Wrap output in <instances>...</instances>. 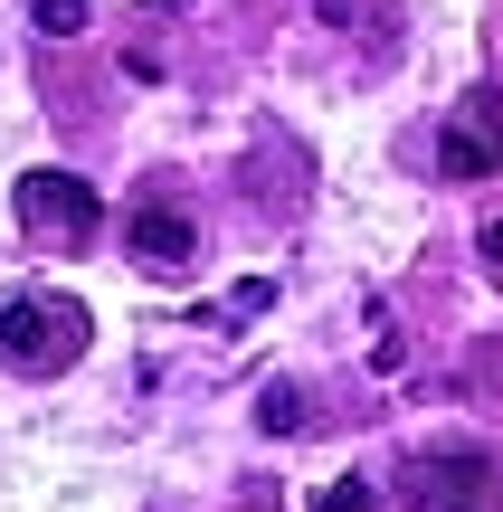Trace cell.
I'll return each mask as SVG.
<instances>
[{"mask_svg":"<svg viewBox=\"0 0 503 512\" xmlns=\"http://www.w3.org/2000/svg\"><path fill=\"white\" fill-rule=\"evenodd\" d=\"M409 503L418 512H503V456L494 446H437L409 465Z\"/></svg>","mask_w":503,"mask_h":512,"instance_id":"cell-2","label":"cell"},{"mask_svg":"<svg viewBox=\"0 0 503 512\" xmlns=\"http://www.w3.org/2000/svg\"><path fill=\"white\" fill-rule=\"evenodd\" d=\"M95 219H105V209H95V190L76 181V171H29V181H19V228H29V238L86 247Z\"/></svg>","mask_w":503,"mask_h":512,"instance_id":"cell-3","label":"cell"},{"mask_svg":"<svg viewBox=\"0 0 503 512\" xmlns=\"http://www.w3.org/2000/svg\"><path fill=\"white\" fill-rule=\"evenodd\" d=\"M437 171L447 181H485V171H503V95L475 86L466 105L447 114V133H437Z\"/></svg>","mask_w":503,"mask_h":512,"instance_id":"cell-4","label":"cell"},{"mask_svg":"<svg viewBox=\"0 0 503 512\" xmlns=\"http://www.w3.org/2000/svg\"><path fill=\"white\" fill-rule=\"evenodd\" d=\"M257 418L285 437V427H304V408H295V389H266V399H257Z\"/></svg>","mask_w":503,"mask_h":512,"instance_id":"cell-8","label":"cell"},{"mask_svg":"<svg viewBox=\"0 0 503 512\" xmlns=\"http://www.w3.org/2000/svg\"><path fill=\"white\" fill-rule=\"evenodd\" d=\"M76 351H86V304L76 294H38V285L0 294V361L10 370H67Z\"/></svg>","mask_w":503,"mask_h":512,"instance_id":"cell-1","label":"cell"},{"mask_svg":"<svg viewBox=\"0 0 503 512\" xmlns=\"http://www.w3.org/2000/svg\"><path fill=\"white\" fill-rule=\"evenodd\" d=\"M485 266H494V285H503V228H485Z\"/></svg>","mask_w":503,"mask_h":512,"instance_id":"cell-9","label":"cell"},{"mask_svg":"<svg viewBox=\"0 0 503 512\" xmlns=\"http://www.w3.org/2000/svg\"><path fill=\"white\" fill-rule=\"evenodd\" d=\"M314 512H380V503H371V484L342 475V484H323V494H314Z\"/></svg>","mask_w":503,"mask_h":512,"instance_id":"cell-6","label":"cell"},{"mask_svg":"<svg viewBox=\"0 0 503 512\" xmlns=\"http://www.w3.org/2000/svg\"><path fill=\"white\" fill-rule=\"evenodd\" d=\"M38 29H48V38H76V29H86V0H38Z\"/></svg>","mask_w":503,"mask_h":512,"instance_id":"cell-7","label":"cell"},{"mask_svg":"<svg viewBox=\"0 0 503 512\" xmlns=\"http://www.w3.org/2000/svg\"><path fill=\"white\" fill-rule=\"evenodd\" d=\"M124 247L143 256V266H181V256H190V219H171V209H143V219H124Z\"/></svg>","mask_w":503,"mask_h":512,"instance_id":"cell-5","label":"cell"}]
</instances>
